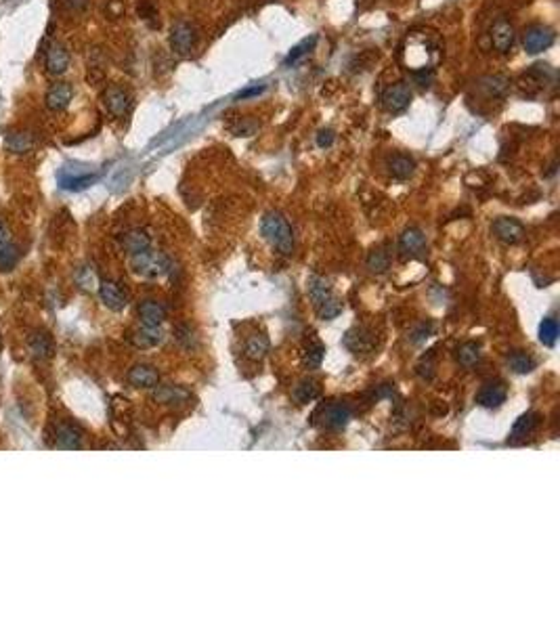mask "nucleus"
<instances>
[{"label": "nucleus", "instance_id": "nucleus-31", "mask_svg": "<svg viewBox=\"0 0 560 629\" xmlns=\"http://www.w3.org/2000/svg\"><path fill=\"white\" fill-rule=\"evenodd\" d=\"M366 265H368V269H370L372 273L382 275V273H386V271L390 269V254H388L384 248H376V250H372V252L368 254Z\"/></svg>", "mask_w": 560, "mask_h": 629}, {"label": "nucleus", "instance_id": "nucleus-40", "mask_svg": "<svg viewBox=\"0 0 560 629\" xmlns=\"http://www.w3.org/2000/svg\"><path fill=\"white\" fill-rule=\"evenodd\" d=\"M416 374L422 378V380H432L434 378V361L430 357H422V361L418 363L416 367Z\"/></svg>", "mask_w": 560, "mask_h": 629}, {"label": "nucleus", "instance_id": "nucleus-13", "mask_svg": "<svg viewBox=\"0 0 560 629\" xmlns=\"http://www.w3.org/2000/svg\"><path fill=\"white\" fill-rule=\"evenodd\" d=\"M514 38H517V34H514V28H512V23L508 21V19H497L495 23H493V28H491V42H493V48L497 50V52H510L512 50V46H514Z\"/></svg>", "mask_w": 560, "mask_h": 629}, {"label": "nucleus", "instance_id": "nucleus-5", "mask_svg": "<svg viewBox=\"0 0 560 629\" xmlns=\"http://www.w3.org/2000/svg\"><path fill=\"white\" fill-rule=\"evenodd\" d=\"M342 344L354 357L372 355L376 350V334L372 330H368V328H352V330L346 332Z\"/></svg>", "mask_w": 560, "mask_h": 629}, {"label": "nucleus", "instance_id": "nucleus-20", "mask_svg": "<svg viewBox=\"0 0 560 629\" xmlns=\"http://www.w3.org/2000/svg\"><path fill=\"white\" fill-rule=\"evenodd\" d=\"M72 97H74L72 84H70V82H57V84H53V86H50V88L46 90L44 101H46V108H48V110H53V112H63V110L68 108V105H70Z\"/></svg>", "mask_w": 560, "mask_h": 629}, {"label": "nucleus", "instance_id": "nucleus-34", "mask_svg": "<svg viewBox=\"0 0 560 629\" xmlns=\"http://www.w3.org/2000/svg\"><path fill=\"white\" fill-rule=\"evenodd\" d=\"M317 34H313V36H309V38H304V40H300L296 46H292V50L288 52V57H286V61H283V66L288 68V66H292V63H296V61H300L302 57H307L309 52L315 48V44H317Z\"/></svg>", "mask_w": 560, "mask_h": 629}, {"label": "nucleus", "instance_id": "nucleus-35", "mask_svg": "<svg viewBox=\"0 0 560 629\" xmlns=\"http://www.w3.org/2000/svg\"><path fill=\"white\" fill-rule=\"evenodd\" d=\"M558 334H560V326H558V319L556 317H546L541 323H539V342L548 348H552L558 340Z\"/></svg>", "mask_w": 560, "mask_h": 629}, {"label": "nucleus", "instance_id": "nucleus-42", "mask_svg": "<svg viewBox=\"0 0 560 629\" xmlns=\"http://www.w3.org/2000/svg\"><path fill=\"white\" fill-rule=\"evenodd\" d=\"M432 330H434V326H432V323H428V326H426V323H422V326H420V328H418V330L414 332V338H412V342H416V344H418V342L426 340V338H428V336L432 334Z\"/></svg>", "mask_w": 560, "mask_h": 629}, {"label": "nucleus", "instance_id": "nucleus-9", "mask_svg": "<svg viewBox=\"0 0 560 629\" xmlns=\"http://www.w3.org/2000/svg\"><path fill=\"white\" fill-rule=\"evenodd\" d=\"M399 252L403 258H422L426 254V237L422 229L407 227L399 237Z\"/></svg>", "mask_w": 560, "mask_h": 629}, {"label": "nucleus", "instance_id": "nucleus-22", "mask_svg": "<svg viewBox=\"0 0 560 629\" xmlns=\"http://www.w3.org/2000/svg\"><path fill=\"white\" fill-rule=\"evenodd\" d=\"M541 424V415L537 411H527L525 415H521L514 426H512V432H510V439L508 443H519V441H525L529 435H533Z\"/></svg>", "mask_w": 560, "mask_h": 629}, {"label": "nucleus", "instance_id": "nucleus-16", "mask_svg": "<svg viewBox=\"0 0 560 629\" xmlns=\"http://www.w3.org/2000/svg\"><path fill=\"white\" fill-rule=\"evenodd\" d=\"M70 68V50L61 42H53L46 50V72L50 76H61Z\"/></svg>", "mask_w": 560, "mask_h": 629}, {"label": "nucleus", "instance_id": "nucleus-4", "mask_svg": "<svg viewBox=\"0 0 560 629\" xmlns=\"http://www.w3.org/2000/svg\"><path fill=\"white\" fill-rule=\"evenodd\" d=\"M556 40V34L550 26L543 23H531L523 30V48L529 55H537V52L548 50Z\"/></svg>", "mask_w": 560, "mask_h": 629}, {"label": "nucleus", "instance_id": "nucleus-12", "mask_svg": "<svg viewBox=\"0 0 560 629\" xmlns=\"http://www.w3.org/2000/svg\"><path fill=\"white\" fill-rule=\"evenodd\" d=\"M103 103L108 112L114 116V118H124L128 112H130V105H132V99L130 94L120 88V86H110L103 94Z\"/></svg>", "mask_w": 560, "mask_h": 629}, {"label": "nucleus", "instance_id": "nucleus-36", "mask_svg": "<svg viewBox=\"0 0 560 629\" xmlns=\"http://www.w3.org/2000/svg\"><path fill=\"white\" fill-rule=\"evenodd\" d=\"M317 308V314H319V319H323V321H332V319H336L338 314L342 312V302L336 298V296H332V298H328L326 302H321V304H317L315 306Z\"/></svg>", "mask_w": 560, "mask_h": 629}, {"label": "nucleus", "instance_id": "nucleus-24", "mask_svg": "<svg viewBox=\"0 0 560 629\" xmlns=\"http://www.w3.org/2000/svg\"><path fill=\"white\" fill-rule=\"evenodd\" d=\"M122 246H124V250H126L130 256H134V254L145 252V250L151 248V237H149L147 231H143V229H132V231H128V233L122 237Z\"/></svg>", "mask_w": 560, "mask_h": 629}, {"label": "nucleus", "instance_id": "nucleus-38", "mask_svg": "<svg viewBox=\"0 0 560 629\" xmlns=\"http://www.w3.org/2000/svg\"><path fill=\"white\" fill-rule=\"evenodd\" d=\"M174 336H177L179 344L183 348H187V350H191V348L197 346V338H195V334H193V330L189 326H179L177 332H174Z\"/></svg>", "mask_w": 560, "mask_h": 629}, {"label": "nucleus", "instance_id": "nucleus-41", "mask_svg": "<svg viewBox=\"0 0 560 629\" xmlns=\"http://www.w3.org/2000/svg\"><path fill=\"white\" fill-rule=\"evenodd\" d=\"M334 139H336V134H334V130H332V128H321V130L317 132V145H319L321 149L332 147Z\"/></svg>", "mask_w": 560, "mask_h": 629}, {"label": "nucleus", "instance_id": "nucleus-15", "mask_svg": "<svg viewBox=\"0 0 560 629\" xmlns=\"http://www.w3.org/2000/svg\"><path fill=\"white\" fill-rule=\"evenodd\" d=\"M84 445V430L72 422H63L55 430V447L57 449H80Z\"/></svg>", "mask_w": 560, "mask_h": 629}, {"label": "nucleus", "instance_id": "nucleus-26", "mask_svg": "<svg viewBox=\"0 0 560 629\" xmlns=\"http://www.w3.org/2000/svg\"><path fill=\"white\" fill-rule=\"evenodd\" d=\"M319 395H321V386H319V382H315V380H302V382H298L296 386H294V390H292V397H294V401L296 403H300V405H304V403H311V401H315V399H319Z\"/></svg>", "mask_w": 560, "mask_h": 629}, {"label": "nucleus", "instance_id": "nucleus-39", "mask_svg": "<svg viewBox=\"0 0 560 629\" xmlns=\"http://www.w3.org/2000/svg\"><path fill=\"white\" fill-rule=\"evenodd\" d=\"M483 84L487 86L489 94L499 97V94H503L506 88H508V78H503V76H489V78L483 80Z\"/></svg>", "mask_w": 560, "mask_h": 629}, {"label": "nucleus", "instance_id": "nucleus-27", "mask_svg": "<svg viewBox=\"0 0 560 629\" xmlns=\"http://www.w3.org/2000/svg\"><path fill=\"white\" fill-rule=\"evenodd\" d=\"M269 346H271V342H269L267 336H263V334H254V336H250V338L246 340L243 350H246V357H248V359H252V361H263V359L267 357V352H269Z\"/></svg>", "mask_w": 560, "mask_h": 629}, {"label": "nucleus", "instance_id": "nucleus-25", "mask_svg": "<svg viewBox=\"0 0 560 629\" xmlns=\"http://www.w3.org/2000/svg\"><path fill=\"white\" fill-rule=\"evenodd\" d=\"M162 340H164V334L160 328H147V326H143V330L134 332L130 338V342L137 348H154V346L162 344Z\"/></svg>", "mask_w": 560, "mask_h": 629}, {"label": "nucleus", "instance_id": "nucleus-18", "mask_svg": "<svg viewBox=\"0 0 560 629\" xmlns=\"http://www.w3.org/2000/svg\"><path fill=\"white\" fill-rule=\"evenodd\" d=\"M126 378L134 388H156L160 384L158 370L156 367H151V365H145V363H139V365L130 367Z\"/></svg>", "mask_w": 560, "mask_h": 629}, {"label": "nucleus", "instance_id": "nucleus-17", "mask_svg": "<svg viewBox=\"0 0 560 629\" xmlns=\"http://www.w3.org/2000/svg\"><path fill=\"white\" fill-rule=\"evenodd\" d=\"M19 252L13 243L11 231L7 229V225L0 221V271H11L17 265Z\"/></svg>", "mask_w": 560, "mask_h": 629}, {"label": "nucleus", "instance_id": "nucleus-43", "mask_svg": "<svg viewBox=\"0 0 560 629\" xmlns=\"http://www.w3.org/2000/svg\"><path fill=\"white\" fill-rule=\"evenodd\" d=\"M261 90H263V86H254V88H248V90L239 92V97H237V99H246V97H250V94H259Z\"/></svg>", "mask_w": 560, "mask_h": 629}, {"label": "nucleus", "instance_id": "nucleus-37", "mask_svg": "<svg viewBox=\"0 0 560 629\" xmlns=\"http://www.w3.org/2000/svg\"><path fill=\"white\" fill-rule=\"evenodd\" d=\"M32 139L26 134V132H15L7 139V149L13 151V153H26L32 149Z\"/></svg>", "mask_w": 560, "mask_h": 629}, {"label": "nucleus", "instance_id": "nucleus-32", "mask_svg": "<svg viewBox=\"0 0 560 629\" xmlns=\"http://www.w3.org/2000/svg\"><path fill=\"white\" fill-rule=\"evenodd\" d=\"M309 296H311V300L315 302V306L317 304H321V302H326L328 298H332L334 294H332V288H330V283L323 279V277H319V275H311L309 277Z\"/></svg>", "mask_w": 560, "mask_h": 629}, {"label": "nucleus", "instance_id": "nucleus-28", "mask_svg": "<svg viewBox=\"0 0 560 629\" xmlns=\"http://www.w3.org/2000/svg\"><path fill=\"white\" fill-rule=\"evenodd\" d=\"M323 357H326V346L317 340L309 342L302 348V365L307 367V370H317V367L323 363Z\"/></svg>", "mask_w": 560, "mask_h": 629}, {"label": "nucleus", "instance_id": "nucleus-7", "mask_svg": "<svg viewBox=\"0 0 560 629\" xmlns=\"http://www.w3.org/2000/svg\"><path fill=\"white\" fill-rule=\"evenodd\" d=\"M197 42L195 26L189 21H177L170 30V48L177 55H189Z\"/></svg>", "mask_w": 560, "mask_h": 629}, {"label": "nucleus", "instance_id": "nucleus-33", "mask_svg": "<svg viewBox=\"0 0 560 629\" xmlns=\"http://www.w3.org/2000/svg\"><path fill=\"white\" fill-rule=\"evenodd\" d=\"M30 348H32V355L38 357V359H48L53 355V338H50L46 332H36L32 338H30Z\"/></svg>", "mask_w": 560, "mask_h": 629}, {"label": "nucleus", "instance_id": "nucleus-30", "mask_svg": "<svg viewBox=\"0 0 560 629\" xmlns=\"http://www.w3.org/2000/svg\"><path fill=\"white\" fill-rule=\"evenodd\" d=\"M154 399L158 403L174 405V403H185L189 399V392L181 386H156L154 388Z\"/></svg>", "mask_w": 560, "mask_h": 629}, {"label": "nucleus", "instance_id": "nucleus-23", "mask_svg": "<svg viewBox=\"0 0 560 629\" xmlns=\"http://www.w3.org/2000/svg\"><path fill=\"white\" fill-rule=\"evenodd\" d=\"M506 363H508V367H510V370H512L514 374H519V376L531 374V372L535 370V365H537V361H535L529 352H525V350H512V352H508Z\"/></svg>", "mask_w": 560, "mask_h": 629}, {"label": "nucleus", "instance_id": "nucleus-29", "mask_svg": "<svg viewBox=\"0 0 560 629\" xmlns=\"http://www.w3.org/2000/svg\"><path fill=\"white\" fill-rule=\"evenodd\" d=\"M455 359L462 367H474L481 363V346L477 342H464L455 348Z\"/></svg>", "mask_w": 560, "mask_h": 629}, {"label": "nucleus", "instance_id": "nucleus-21", "mask_svg": "<svg viewBox=\"0 0 560 629\" xmlns=\"http://www.w3.org/2000/svg\"><path fill=\"white\" fill-rule=\"evenodd\" d=\"M139 319L147 328H160L166 319V308L158 300H143L137 308Z\"/></svg>", "mask_w": 560, "mask_h": 629}, {"label": "nucleus", "instance_id": "nucleus-8", "mask_svg": "<svg viewBox=\"0 0 560 629\" xmlns=\"http://www.w3.org/2000/svg\"><path fill=\"white\" fill-rule=\"evenodd\" d=\"M412 103V90L405 82H397L392 86H388L382 94V108L388 114H401L410 108Z\"/></svg>", "mask_w": 560, "mask_h": 629}, {"label": "nucleus", "instance_id": "nucleus-3", "mask_svg": "<svg viewBox=\"0 0 560 629\" xmlns=\"http://www.w3.org/2000/svg\"><path fill=\"white\" fill-rule=\"evenodd\" d=\"M350 417H352V409L344 401L323 403L313 415L315 424H319L326 430H342L350 422Z\"/></svg>", "mask_w": 560, "mask_h": 629}, {"label": "nucleus", "instance_id": "nucleus-11", "mask_svg": "<svg viewBox=\"0 0 560 629\" xmlns=\"http://www.w3.org/2000/svg\"><path fill=\"white\" fill-rule=\"evenodd\" d=\"M508 399V388L503 382L493 380L483 384V388L477 392V405H481L483 409H499Z\"/></svg>", "mask_w": 560, "mask_h": 629}, {"label": "nucleus", "instance_id": "nucleus-14", "mask_svg": "<svg viewBox=\"0 0 560 629\" xmlns=\"http://www.w3.org/2000/svg\"><path fill=\"white\" fill-rule=\"evenodd\" d=\"M99 298L110 310H124L128 304V296L126 292L116 283V281H101L99 283Z\"/></svg>", "mask_w": 560, "mask_h": 629}, {"label": "nucleus", "instance_id": "nucleus-2", "mask_svg": "<svg viewBox=\"0 0 560 629\" xmlns=\"http://www.w3.org/2000/svg\"><path fill=\"white\" fill-rule=\"evenodd\" d=\"M132 265V271L145 279H156V277H162L170 271V260L166 254L162 252H154V250H145V252H139L132 256L130 260Z\"/></svg>", "mask_w": 560, "mask_h": 629}, {"label": "nucleus", "instance_id": "nucleus-10", "mask_svg": "<svg viewBox=\"0 0 560 629\" xmlns=\"http://www.w3.org/2000/svg\"><path fill=\"white\" fill-rule=\"evenodd\" d=\"M97 179H99L97 172H90V170H84V168L74 170L72 166H66L57 177L59 187L66 189V191H82V189L90 187Z\"/></svg>", "mask_w": 560, "mask_h": 629}, {"label": "nucleus", "instance_id": "nucleus-1", "mask_svg": "<svg viewBox=\"0 0 560 629\" xmlns=\"http://www.w3.org/2000/svg\"><path fill=\"white\" fill-rule=\"evenodd\" d=\"M261 233L263 237L283 256H290L294 252V231L288 223V219L277 212V210H269L261 221Z\"/></svg>", "mask_w": 560, "mask_h": 629}, {"label": "nucleus", "instance_id": "nucleus-6", "mask_svg": "<svg viewBox=\"0 0 560 629\" xmlns=\"http://www.w3.org/2000/svg\"><path fill=\"white\" fill-rule=\"evenodd\" d=\"M491 233L495 235V239H499L506 246H517L519 241H523L525 237V227L521 221L510 219V217H499L493 221L491 225Z\"/></svg>", "mask_w": 560, "mask_h": 629}, {"label": "nucleus", "instance_id": "nucleus-19", "mask_svg": "<svg viewBox=\"0 0 560 629\" xmlns=\"http://www.w3.org/2000/svg\"><path fill=\"white\" fill-rule=\"evenodd\" d=\"M386 168H388V174L394 181H407V179H412L414 172H416V160L407 153H394V155L388 157Z\"/></svg>", "mask_w": 560, "mask_h": 629}]
</instances>
